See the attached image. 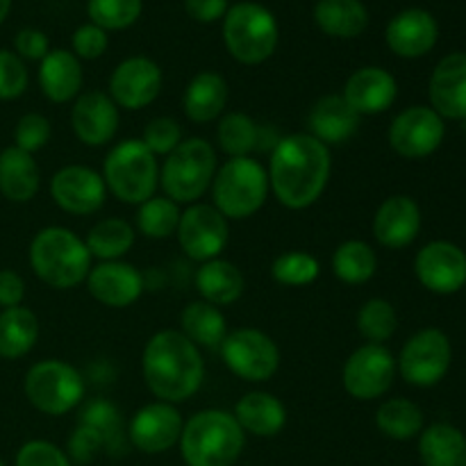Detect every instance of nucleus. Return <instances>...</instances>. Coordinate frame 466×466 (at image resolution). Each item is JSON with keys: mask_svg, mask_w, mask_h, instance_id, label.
<instances>
[{"mask_svg": "<svg viewBox=\"0 0 466 466\" xmlns=\"http://www.w3.org/2000/svg\"><path fill=\"white\" fill-rule=\"evenodd\" d=\"M262 130L258 123L244 112H228L218 118L217 144L230 157H250L255 148H259Z\"/></svg>", "mask_w": 466, "mask_h": 466, "instance_id": "37", "label": "nucleus"}, {"mask_svg": "<svg viewBox=\"0 0 466 466\" xmlns=\"http://www.w3.org/2000/svg\"><path fill=\"white\" fill-rule=\"evenodd\" d=\"M0 466H5V462H3V460H0Z\"/></svg>", "mask_w": 466, "mask_h": 466, "instance_id": "53", "label": "nucleus"}, {"mask_svg": "<svg viewBox=\"0 0 466 466\" xmlns=\"http://www.w3.org/2000/svg\"><path fill=\"white\" fill-rule=\"evenodd\" d=\"M14 50L21 59H27V62H41L46 55L50 53V41L48 36L44 35L36 27H23V30L16 32L14 36Z\"/></svg>", "mask_w": 466, "mask_h": 466, "instance_id": "49", "label": "nucleus"}, {"mask_svg": "<svg viewBox=\"0 0 466 466\" xmlns=\"http://www.w3.org/2000/svg\"><path fill=\"white\" fill-rule=\"evenodd\" d=\"M423 466H466V437L451 423H432L419 435Z\"/></svg>", "mask_w": 466, "mask_h": 466, "instance_id": "33", "label": "nucleus"}, {"mask_svg": "<svg viewBox=\"0 0 466 466\" xmlns=\"http://www.w3.org/2000/svg\"><path fill=\"white\" fill-rule=\"evenodd\" d=\"M444 137V118L426 105H412L396 114L387 132L391 150L405 159H423L437 153Z\"/></svg>", "mask_w": 466, "mask_h": 466, "instance_id": "14", "label": "nucleus"}, {"mask_svg": "<svg viewBox=\"0 0 466 466\" xmlns=\"http://www.w3.org/2000/svg\"><path fill=\"white\" fill-rule=\"evenodd\" d=\"M414 273L432 294H458L466 285V253L453 241H431L414 258Z\"/></svg>", "mask_w": 466, "mask_h": 466, "instance_id": "18", "label": "nucleus"}, {"mask_svg": "<svg viewBox=\"0 0 466 466\" xmlns=\"http://www.w3.org/2000/svg\"><path fill=\"white\" fill-rule=\"evenodd\" d=\"M194 282L200 294V300H205L209 305H217V308H226V305L237 303L244 296L246 289V278L241 273V268L223 258L200 264Z\"/></svg>", "mask_w": 466, "mask_h": 466, "instance_id": "30", "label": "nucleus"}, {"mask_svg": "<svg viewBox=\"0 0 466 466\" xmlns=\"http://www.w3.org/2000/svg\"><path fill=\"white\" fill-rule=\"evenodd\" d=\"M182 428H185V419L177 405L155 400L137 410L127 426V437H130V444L141 453L159 455L180 444Z\"/></svg>", "mask_w": 466, "mask_h": 466, "instance_id": "17", "label": "nucleus"}, {"mask_svg": "<svg viewBox=\"0 0 466 466\" xmlns=\"http://www.w3.org/2000/svg\"><path fill=\"white\" fill-rule=\"evenodd\" d=\"M141 376L155 399L180 405L203 387V353L180 330H159L141 353Z\"/></svg>", "mask_w": 466, "mask_h": 466, "instance_id": "2", "label": "nucleus"}, {"mask_svg": "<svg viewBox=\"0 0 466 466\" xmlns=\"http://www.w3.org/2000/svg\"><path fill=\"white\" fill-rule=\"evenodd\" d=\"M209 194L228 221H246L264 208L271 194L267 167L255 157H230L217 168Z\"/></svg>", "mask_w": 466, "mask_h": 466, "instance_id": "6", "label": "nucleus"}, {"mask_svg": "<svg viewBox=\"0 0 466 466\" xmlns=\"http://www.w3.org/2000/svg\"><path fill=\"white\" fill-rule=\"evenodd\" d=\"M177 244L182 253L203 264L221 258L230 241V221L212 203L187 205L177 223Z\"/></svg>", "mask_w": 466, "mask_h": 466, "instance_id": "13", "label": "nucleus"}, {"mask_svg": "<svg viewBox=\"0 0 466 466\" xmlns=\"http://www.w3.org/2000/svg\"><path fill=\"white\" fill-rule=\"evenodd\" d=\"M164 73L155 59L135 55L118 64L109 76V98L118 109L139 112L148 107L162 94Z\"/></svg>", "mask_w": 466, "mask_h": 466, "instance_id": "15", "label": "nucleus"}, {"mask_svg": "<svg viewBox=\"0 0 466 466\" xmlns=\"http://www.w3.org/2000/svg\"><path fill=\"white\" fill-rule=\"evenodd\" d=\"M431 107L441 118H466V53H451L441 59L428 85Z\"/></svg>", "mask_w": 466, "mask_h": 466, "instance_id": "24", "label": "nucleus"}, {"mask_svg": "<svg viewBox=\"0 0 466 466\" xmlns=\"http://www.w3.org/2000/svg\"><path fill=\"white\" fill-rule=\"evenodd\" d=\"M451 360H453V349L449 335L440 328H423L405 341L396 360V369L408 385L428 390L444 380L451 369Z\"/></svg>", "mask_w": 466, "mask_h": 466, "instance_id": "11", "label": "nucleus"}, {"mask_svg": "<svg viewBox=\"0 0 466 466\" xmlns=\"http://www.w3.org/2000/svg\"><path fill=\"white\" fill-rule=\"evenodd\" d=\"M85 285L91 299L114 309L130 308L144 294V276L135 264L126 262V259L98 262L96 267H91Z\"/></svg>", "mask_w": 466, "mask_h": 466, "instance_id": "20", "label": "nucleus"}, {"mask_svg": "<svg viewBox=\"0 0 466 466\" xmlns=\"http://www.w3.org/2000/svg\"><path fill=\"white\" fill-rule=\"evenodd\" d=\"M355 326H358L360 335L367 339V344H385L396 335L399 314L387 299H369L358 309Z\"/></svg>", "mask_w": 466, "mask_h": 466, "instance_id": "40", "label": "nucleus"}, {"mask_svg": "<svg viewBox=\"0 0 466 466\" xmlns=\"http://www.w3.org/2000/svg\"><path fill=\"white\" fill-rule=\"evenodd\" d=\"M268 189L282 208L300 212L317 203L332 173V153L309 132H294L271 148Z\"/></svg>", "mask_w": 466, "mask_h": 466, "instance_id": "1", "label": "nucleus"}, {"mask_svg": "<svg viewBox=\"0 0 466 466\" xmlns=\"http://www.w3.org/2000/svg\"><path fill=\"white\" fill-rule=\"evenodd\" d=\"M39 339V319L32 309H0V358L21 360L30 353Z\"/></svg>", "mask_w": 466, "mask_h": 466, "instance_id": "34", "label": "nucleus"}, {"mask_svg": "<svg viewBox=\"0 0 466 466\" xmlns=\"http://www.w3.org/2000/svg\"><path fill=\"white\" fill-rule=\"evenodd\" d=\"M314 23L332 39H355L369 25V12L362 0H317Z\"/></svg>", "mask_w": 466, "mask_h": 466, "instance_id": "32", "label": "nucleus"}, {"mask_svg": "<svg viewBox=\"0 0 466 466\" xmlns=\"http://www.w3.org/2000/svg\"><path fill=\"white\" fill-rule=\"evenodd\" d=\"M218 157L214 146L203 137L182 139L159 167V187L177 205L200 203L217 176Z\"/></svg>", "mask_w": 466, "mask_h": 466, "instance_id": "5", "label": "nucleus"}, {"mask_svg": "<svg viewBox=\"0 0 466 466\" xmlns=\"http://www.w3.org/2000/svg\"><path fill=\"white\" fill-rule=\"evenodd\" d=\"M396 358L385 344H362L349 355L341 369V385L355 400H376L396 380Z\"/></svg>", "mask_w": 466, "mask_h": 466, "instance_id": "12", "label": "nucleus"}, {"mask_svg": "<svg viewBox=\"0 0 466 466\" xmlns=\"http://www.w3.org/2000/svg\"><path fill=\"white\" fill-rule=\"evenodd\" d=\"M139 139L144 141V146L155 157H167L180 146L182 127L173 116H155L146 123Z\"/></svg>", "mask_w": 466, "mask_h": 466, "instance_id": "43", "label": "nucleus"}, {"mask_svg": "<svg viewBox=\"0 0 466 466\" xmlns=\"http://www.w3.org/2000/svg\"><path fill=\"white\" fill-rule=\"evenodd\" d=\"M135 239L137 230L132 223H127L126 218L107 217L91 226V230L86 232L85 244L89 248L91 258L98 259V262H116V259H123L130 253Z\"/></svg>", "mask_w": 466, "mask_h": 466, "instance_id": "35", "label": "nucleus"}, {"mask_svg": "<svg viewBox=\"0 0 466 466\" xmlns=\"http://www.w3.org/2000/svg\"><path fill=\"white\" fill-rule=\"evenodd\" d=\"M228 371L246 382H267L280 369V349L267 332L258 328H237L228 332L218 349Z\"/></svg>", "mask_w": 466, "mask_h": 466, "instance_id": "10", "label": "nucleus"}, {"mask_svg": "<svg viewBox=\"0 0 466 466\" xmlns=\"http://www.w3.org/2000/svg\"><path fill=\"white\" fill-rule=\"evenodd\" d=\"M103 180L107 194L126 205L139 208L159 189V162L141 139H123L103 162Z\"/></svg>", "mask_w": 466, "mask_h": 466, "instance_id": "8", "label": "nucleus"}, {"mask_svg": "<svg viewBox=\"0 0 466 466\" xmlns=\"http://www.w3.org/2000/svg\"><path fill=\"white\" fill-rule=\"evenodd\" d=\"M371 232L373 239L385 248H408L421 232V208L412 196H390L378 205Z\"/></svg>", "mask_w": 466, "mask_h": 466, "instance_id": "21", "label": "nucleus"}, {"mask_svg": "<svg viewBox=\"0 0 466 466\" xmlns=\"http://www.w3.org/2000/svg\"><path fill=\"white\" fill-rule=\"evenodd\" d=\"M332 273L344 285H367L378 273V253L362 239H346L332 253Z\"/></svg>", "mask_w": 466, "mask_h": 466, "instance_id": "36", "label": "nucleus"}, {"mask_svg": "<svg viewBox=\"0 0 466 466\" xmlns=\"http://www.w3.org/2000/svg\"><path fill=\"white\" fill-rule=\"evenodd\" d=\"M71 46V53L76 55L80 62H94V59L103 57L105 55V50H107L109 46V36L103 27L94 25V23H85V25H80L73 32Z\"/></svg>", "mask_w": 466, "mask_h": 466, "instance_id": "47", "label": "nucleus"}, {"mask_svg": "<svg viewBox=\"0 0 466 466\" xmlns=\"http://www.w3.org/2000/svg\"><path fill=\"white\" fill-rule=\"evenodd\" d=\"M182 209L180 205L173 203L167 196H157L148 198L137 208L135 214V230L141 232L146 239H168L177 232V223H180Z\"/></svg>", "mask_w": 466, "mask_h": 466, "instance_id": "39", "label": "nucleus"}, {"mask_svg": "<svg viewBox=\"0 0 466 466\" xmlns=\"http://www.w3.org/2000/svg\"><path fill=\"white\" fill-rule=\"evenodd\" d=\"M27 259L44 285L66 291L85 285L94 258L86 248L85 239L64 226L41 228L30 241Z\"/></svg>", "mask_w": 466, "mask_h": 466, "instance_id": "3", "label": "nucleus"}, {"mask_svg": "<svg viewBox=\"0 0 466 466\" xmlns=\"http://www.w3.org/2000/svg\"><path fill=\"white\" fill-rule=\"evenodd\" d=\"M25 399L46 417H64L82 405L86 394L85 376L64 360H41L32 364L23 380Z\"/></svg>", "mask_w": 466, "mask_h": 466, "instance_id": "9", "label": "nucleus"}, {"mask_svg": "<svg viewBox=\"0 0 466 466\" xmlns=\"http://www.w3.org/2000/svg\"><path fill=\"white\" fill-rule=\"evenodd\" d=\"M232 417L241 426L246 435L268 440L285 431L287 426V408L278 396L268 391L255 390L241 396L235 405Z\"/></svg>", "mask_w": 466, "mask_h": 466, "instance_id": "27", "label": "nucleus"}, {"mask_svg": "<svg viewBox=\"0 0 466 466\" xmlns=\"http://www.w3.org/2000/svg\"><path fill=\"white\" fill-rule=\"evenodd\" d=\"M50 198L62 212L73 217H89L103 209L107 187L98 171L82 164H66L50 177Z\"/></svg>", "mask_w": 466, "mask_h": 466, "instance_id": "16", "label": "nucleus"}, {"mask_svg": "<svg viewBox=\"0 0 466 466\" xmlns=\"http://www.w3.org/2000/svg\"><path fill=\"white\" fill-rule=\"evenodd\" d=\"M105 446V440L100 437V432H96L94 428L80 423L77 431L73 432L71 441H68V460L73 464H89L91 460L98 455V451Z\"/></svg>", "mask_w": 466, "mask_h": 466, "instance_id": "48", "label": "nucleus"}, {"mask_svg": "<svg viewBox=\"0 0 466 466\" xmlns=\"http://www.w3.org/2000/svg\"><path fill=\"white\" fill-rule=\"evenodd\" d=\"M14 466H73L66 451L55 446L53 441L30 440L18 449Z\"/></svg>", "mask_w": 466, "mask_h": 466, "instance_id": "46", "label": "nucleus"}, {"mask_svg": "<svg viewBox=\"0 0 466 466\" xmlns=\"http://www.w3.org/2000/svg\"><path fill=\"white\" fill-rule=\"evenodd\" d=\"M187 466H235L246 446V432L226 410H200L187 419L180 437Z\"/></svg>", "mask_w": 466, "mask_h": 466, "instance_id": "4", "label": "nucleus"}, {"mask_svg": "<svg viewBox=\"0 0 466 466\" xmlns=\"http://www.w3.org/2000/svg\"><path fill=\"white\" fill-rule=\"evenodd\" d=\"M41 171L35 162V155L7 146L0 150V194L9 203H30L39 194Z\"/></svg>", "mask_w": 466, "mask_h": 466, "instance_id": "29", "label": "nucleus"}, {"mask_svg": "<svg viewBox=\"0 0 466 466\" xmlns=\"http://www.w3.org/2000/svg\"><path fill=\"white\" fill-rule=\"evenodd\" d=\"M280 41V27L268 7L250 0L235 3L223 16V44L244 66H259L273 57Z\"/></svg>", "mask_w": 466, "mask_h": 466, "instance_id": "7", "label": "nucleus"}, {"mask_svg": "<svg viewBox=\"0 0 466 466\" xmlns=\"http://www.w3.org/2000/svg\"><path fill=\"white\" fill-rule=\"evenodd\" d=\"M308 126L309 135L330 148V146L346 144L358 132L360 116L349 107L341 94H328L309 109Z\"/></svg>", "mask_w": 466, "mask_h": 466, "instance_id": "28", "label": "nucleus"}, {"mask_svg": "<svg viewBox=\"0 0 466 466\" xmlns=\"http://www.w3.org/2000/svg\"><path fill=\"white\" fill-rule=\"evenodd\" d=\"M9 9H12V0H0V25L9 16Z\"/></svg>", "mask_w": 466, "mask_h": 466, "instance_id": "52", "label": "nucleus"}, {"mask_svg": "<svg viewBox=\"0 0 466 466\" xmlns=\"http://www.w3.org/2000/svg\"><path fill=\"white\" fill-rule=\"evenodd\" d=\"M50 137H53V126H50L48 116L39 112L23 114L14 127V146L30 155L44 150Z\"/></svg>", "mask_w": 466, "mask_h": 466, "instance_id": "44", "label": "nucleus"}, {"mask_svg": "<svg viewBox=\"0 0 466 466\" xmlns=\"http://www.w3.org/2000/svg\"><path fill=\"white\" fill-rule=\"evenodd\" d=\"M30 85L25 62L14 50L0 48V100L21 98Z\"/></svg>", "mask_w": 466, "mask_h": 466, "instance_id": "45", "label": "nucleus"}, {"mask_svg": "<svg viewBox=\"0 0 466 466\" xmlns=\"http://www.w3.org/2000/svg\"><path fill=\"white\" fill-rule=\"evenodd\" d=\"M228 100H230V86L226 77L217 71H200L187 85L182 109L191 123L208 126L226 114Z\"/></svg>", "mask_w": 466, "mask_h": 466, "instance_id": "26", "label": "nucleus"}, {"mask_svg": "<svg viewBox=\"0 0 466 466\" xmlns=\"http://www.w3.org/2000/svg\"><path fill=\"white\" fill-rule=\"evenodd\" d=\"M36 80L46 100L55 105H66L82 94L85 71H82V62L71 50L50 48V53L39 62Z\"/></svg>", "mask_w": 466, "mask_h": 466, "instance_id": "25", "label": "nucleus"}, {"mask_svg": "<svg viewBox=\"0 0 466 466\" xmlns=\"http://www.w3.org/2000/svg\"><path fill=\"white\" fill-rule=\"evenodd\" d=\"M25 299V280L14 268H0V308H18Z\"/></svg>", "mask_w": 466, "mask_h": 466, "instance_id": "50", "label": "nucleus"}, {"mask_svg": "<svg viewBox=\"0 0 466 466\" xmlns=\"http://www.w3.org/2000/svg\"><path fill=\"white\" fill-rule=\"evenodd\" d=\"M144 12V0H89L86 14L89 23L103 27L105 32L127 30L139 21Z\"/></svg>", "mask_w": 466, "mask_h": 466, "instance_id": "42", "label": "nucleus"}, {"mask_svg": "<svg viewBox=\"0 0 466 466\" xmlns=\"http://www.w3.org/2000/svg\"><path fill=\"white\" fill-rule=\"evenodd\" d=\"M185 9L194 21L214 23L226 16L230 3L228 0H185Z\"/></svg>", "mask_w": 466, "mask_h": 466, "instance_id": "51", "label": "nucleus"}, {"mask_svg": "<svg viewBox=\"0 0 466 466\" xmlns=\"http://www.w3.org/2000/svg\"><path fill=\"white\" fill-rule=\"evenodd\" d=\"M341 98L349 107L362 116H376L387 112L399 98V82L387 68L382 66H362L353 71L346 80Z\"/></svg>", "mask_w": 466, "mask_h": 466, "instance_id": "22", "label": "nucleus"}, {"mask_svg": "<svg viewBox=\"0 0 466 466\" xmlns=\"http://www.w3.org/2000/svg\"><path fill=\"white\" fill-rule=\"evenodd\" d=\"M121 123V109L105 91H82L71 107V127L77 141L89 148L112 144Z\"/></svg>", "mask_w": 466, "mask_h": 466, "instance_id": "19", "label": "nucleus"}, {"mask_svg": "<svg viewBox=\"0 0 466 466\" xmlns=\"http://www.w3.org/2000/svg\"><path fill=\"white\" fill-rule=\"evenodd\" d=\"M321 276V262L308 250H287L271 264V278L282 287H308Z\"/></svg>", "mask_w": 466, "mask_h": 466, "instance_id": "41", "label": "nucleus"}, {"mask_svg": "<svg viewBox=\"0 0 466 466\" xmlns=\"http://www.w3.org/2000/svg\"><path fill=\"white\" fill-rule=\"evenodd\" d=\"M440 39V25L431 12L410 7L396 14L385 30V41L394 55L403 59H419L431 53Z\"/></svg>", "mask_w": 466, "mask_h": 466, "instance_id": "23", "label": "nucleus"}, {"mask_svg": "<svg viewBox=\"0 0 466 466\" xmlns=\"http://www.w3.org/2000/svg\"><path fill=\"white\" fill-rule=\"evenodd\" d=\"M180 332L198 349L218 350L228 337V321L221 308L205 300H191L180 314Z\"/></svg>", "mask_w": 466, "mask_h": 466, "instance_id": "31", "label": "nucleus"}, {"mask_svg": "<svg viewBox=\"0 0 466 466\" xmlns=\"http://www.w3.org/2000/svg\"><path fill=\"white\" fill-rule=\"evenodd\" d=\"M376 426L385 437L394 441H410L421 435L423 412L408 399H390L380 403L376 412Z\"/></svg>", "mask_w": 466, "mask_h": 466, "instance_id": "38", "label": "nucleus"}]
</instances>
